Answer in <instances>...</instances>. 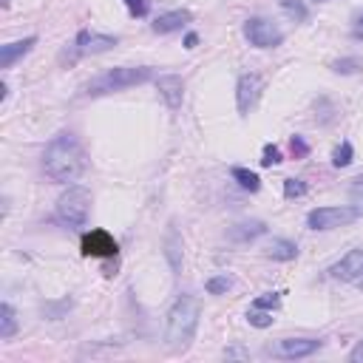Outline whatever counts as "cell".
Masks as SVG:
<instances>
[{
    "mask_svg": "<svg viewBox=\"0 0 363 363\" xmlns=\"http://www.w3.org/2000/svg\"><path fill=\"white\" fill-rule=\"evenodd\" d=\"M284 156H281V147L278 145H264L261 150V167H272V164H281Z\"/></svg>",
    "mask_w": 363,
    "mask_h": 363,
    "instance_id": "cell-22",
    "label": "cell"
},
{
    "mask_svg": "<svg viewBox=\"0 0 363 363\" xmlns=\"http://www.w3.org/2000/svg\"><path fill=\"white\" fill-rule=\"evenodd\" d=\"M153 79V68L150 65H139V68H111L105 74H99L96 79H91L85 85V94L91 96H99V94H111V91H122V88H130V85H142Z\"/></svg>",
    "mask_w": 363,
    "mask_h": 363,
    "instance_id": "cell-3",
    "label": "cell"
},
{
    "mask_svg": "<svg viewBox=\"0 0 363 363\" xmlns=\"http://www.w3.org/2000/svg\"><path fill=\"white\" fill-rule=\"evenodd\" d=\"M190 20H193V14H190L187 9H176V11H167V14H159V17L153 20V31H156V34H170V31L184 28Z\"/></svg>",
    "mask_w": 363,
    "mask_h": 363,
    "instance_id": "cell-13",
    "label": "cell"
},
{
    "mask_svg": "<svg viewBox=\"0 0 363 363\" xmlns=\"http://www.w3.org/2000/svg\"><path fill=\"white\" fill-rule=\"evenodd\" d=\"M320 349V340H312V337H284L278 340L275 346H269V352L275 357H284V360H295V357H309Z\"/></svg>",
    "mask_w": 363,
    "mask_h": 363,
    "instance_id": "cell-8",
    "label": "cell"
},
{
    "mask_svg": "<svg viewBox=\"0 0 363 363\" xmlns=\"http://www.w3.org/2000/svg\"><path fill=\"white\" fill-rule=\"evenodd\" d=\"M349 360H352V363H363V340L349 352Z\"/></svg>",
    "mask_w": 363,
    "mask_h": 363,
    "instance_id": "cell-32",
    "label": "cell"
},
{
    "mask_svg": "<svg viewBox=\"0 0 363 363\" xmlns=\"http://www.w3.org/2000/svg\"><path fill=\"white\" fill-rule=\"evenodd\" d=\"M204 286H207V292H210V295H224V292L233 286V281H230L227 275H213Z\"/></svg>",
    "mask_w": 363,
    "mask_h": 363,
    "instance_id": "cell-24",
    "label": "cell"
},
{
    "mask_svg": "<svg viewBox=\"0 0 363 363\" xmlns=\"http://www.w3.org/2000/svg\"><path fill=\"white\" fill-rule=\"evenodd\" d=\"M352 37H354V40H363V14L354 17V23H352Z\"/></svg>",
    "mask_w": 363,
    "mask_h": 363,
    "instance_id": "cell-31",
    "label": "cell"
},
{
    "mask_svg": "<svg viewBox=\"0 0 363 363\" xmlns=\"http://www.w3.org/2000/svg\"><path fill=\"white\" fill-rule=\"evenodd\" d=\"M261 77L258 74H241L238 77V85H235V102H238V113L241 116H247L250 111H252V105H255V99H258V94H261Z\"/></svg>",
    "mask_w": 363,
    "mask_h": 363,
    "instance_id": "cell-9",
    "label": "cell"
},
{
    "mask_svg": "<svg viewBox=\"0 0 363 363\" xmlns=\"http://www.w3.org/2000/svg\"><path fill=\"white\" fill-rule=\"evenodd\" d=\"M196 326H199V301L193 295L176 298V303L167 312V329H164L167 349L184 352L190 346V340L196 337Z\"/></svg>",
    "mask_w": 363,
    "mask_h": 363,
    "instance_id": "cell-2",
    "label": "cell"
},
{
    "mask_svg": "<svg viewBox=\"0 0 363 363\" xmlns=\"http://www.w3.org/2000/svg\"><path fill=\"white\" fill-rule=\"evenodd\" d=\"M267 255L275 261H292L298 255V244L289 238H272V244L267 247Z\"/></svg>",
    "mask_w": 363,
    "mask_h": 363,
    "instance_id": "cell-16",
    "label": "cell"
},
{
    "mask_svg": "<svg viewBox=\"0 0 363 363\" xmlns=\"http://www.w3.org/2000/svg\"><path fill=\"white\" fill-rule=\"evenodd\" d=\"M167 258H170V267L173 269H179V241H176V230H170L167 233Z\"/></svg>",
    "mask_w": 363,
    "mask_h": 363,
    "instance_id": "cell-27",
    "label": "cell"
},
{
    "mask_svg": "<svg viewBox=\"0 0 363 363\" xmlns=\"http://www.w3.org/2000/svg\"><path fill=\"white\" fill-rule=\"evenodd\" d=\"M247 320L255 326V329H267V326H272V312L269 309H250L247 312Z\"/></svg>",
    "mask_w": 363,
    "mask_h": 363,
    "instance_id": "cell-21",
    "label": "cell"
},
{
    "mask_svg": "<svg viewBox=\"0 0 363 363\" xmlns=\"http://www.w3.org/2000/svg\"><path fill=\"white\" fill-rule=\"evenodd\" d=\"M278 303H281V295L278 292H264V295H258L255 301H252V306L255 309H278Z\"/></svg>",
    "mask_w": 363,
    "mask_h": 363,
    "instance_id": "cell-26",
    "label": "cell"
},
{
    "mask_svg": "<svg viewBox=\"0 0 363 363\" xmlns=\"http://www.w3.org/2000/svg\"><path fill=\"white\" fill-rule=\"evenodd\" d=\"M45 176L54 182H77L85 170V150L74 133H57L43 153Z\"/></svg>",
    "mask_w": 363,
    "mask_h": 363,
    "instance_id": "cell-1",
    "label": "cell"
},
{
    "mask_svg": "<svg viewBox=\"0 0 363 363\" xmlns=\"http://www.w3.org/2000/svg\"><path fill=\"white\" fill-rule=\"evenodd\" d=\"M196 43H199V34H193V31H190V34L184 37V48H196Z\"/></svg>",
    "mask_w": 363,
    "mask_h": 363,
    "instance_id": "cell-33",
    "label": "cell"
},
{
    "mask_svg": "<svg viewBox=\"0 0 363 363\" xmlns=\"http://www.w3.org/2000/svg\"><path fill=\"white\" fill-rule=\"evenodd\" d=\"M289 150H292L295 159H303V156H309V142L303 136H292L289 139Z\"/></svg>",
    "mask_w": 363,
    "mask_h": 363,
    "instance_id": "cell-28",
    "label": "cell"
},
{
    "mask_svg": "<svg viewBox=\"0 0 363 363\" xmlns=\"http://www.w3.org/2000/svg\"><path fill=\"white\" fill-rule=\"evenodd\" d=\"M244 37L255 48H275L284 43V31L272 20H264V17H250L244 23Z\"/></svg>",
    "mask_w": 363,
    "mask_h": 363,
    "instance_id": "cell-6",
    "label": "cell"
},
{
    "mask_svg": "<svg viewBox=\"0 0 363 363\" xmlns=\"http://www.w3.org/2000/svg\"><path fill=\"white\" fill-rule=\"evenodd\" d=\"M281 9H284L295 23H303V20L309 17V9H306L303 0H281Z\"/></svg>",
    "mask_w": 363,
    "mask_h": 363,
    "instance_id": "cell-20",
    "label": "cell"
},
{
    "mask_svg": "<svg viewBox=\"0 0 363 363\" xmlns=\"http://www.w3.org/2000/svg\"><path fill=\"white\" fill-rule=\"evenodd\" d=\"M352 159H354V147H352V142H340V145L335 147V153H332V164H335V167H349Z\"/></svg>",
    "mask_w": 363,
    "mask_h": 363,
    "instance_id": "cell-19",
    "label": "cell"
},
{
    "mask_svg": "<svg viewBox=\"0 0 363 363\" xmlns=\"http://www.w3.org/2000/svg\"><path fill=\"white\" fill-rule=\"evenodd\" d=\"M34 43H37V37H26V40H14V43L0 45V68H11L20 57H26L31 51Z\"/></svg>",
    "mask_w": 363,
    "mask_h": 363,
    "instance_id": "cell-14",
    "label": "cell"
},
{
    "mask_svg": "<svg viewBox=\"0 0 363 363\" xmlns=\"http://www.w3.org/2000/svg\"><path fill=\"white\" fill-rule=\"evenodd\" d=\"M156 91H159V96L164 99V105L170 111H179L182 108V99H184V82H182V77H176V74L159 77L156 79Z\"/></svg>",
    "mask_w": 363,
    "mask_h": 363,
    "instance_id": "cell-12",
    "label": "cell"
},
{
    "mask_svg": "<svg viewBox=\"0 0 363 363\" xmlns=\"http://www.w3.org/2000/svg\"><path fill=\"white\" fill-rule=\"evenodd\" d=\"M230 176L238 182V187H244V190H250V193H255V190L261 187V179H258L252 170H247V167H233Z\"/></svg>",
    "mask_w": 363,
    "mask_h": 363,
    "instance_id": "cell-18",
    "label": "cell"
},
{
    "mask_svg": "<svg viewBox=\"0 0 363 363\" xmlns=\"http://www.w3.org/2000/svg\"><path fill=\"white\" fill-rule=\"evenodd\" d=\"M74 45H77V54H102V51H111L113 45H116V37H111V34H99V31H79L77 34V40H74Z\"/></svg>",
    "mask_w": 363,
    "mask_h": 363,
    "instance_id": "cell-11",
    "label": "cell"
},
{
    "mask_svg": "<svg viewBox=\"0 0 363 363\" xmlns=\"http://www.w3.org/2000/svg\"><path fill=\"white\" fill-rule=\"evenodd\" d=\"M79 250H82V255H91V258H113L119 247L108 230H91L82 235Z\"/></svg>",
    "mask_w": 363,
    "mask_h": 363,
    "instance_id": "cell-7",
    "label": "cell"
},
{
    "mask_svg": "<svg viewBox=\"0 0 363 363\" xmlns=\"http://www.w3.org/2000/svg\"><path fill=\"white\" fill-rule=\"evenodd\" d=\"M329 275L337 278V281H360L363 278V250H349L337 264L329 267Z\"/></svg>",
    "mask_w": 363,
    "mask_h": 363,
    "instance_id": "cell-10",
    "label": "cell"
},
{
    "mask_svg": "<svg viewBox=\"0 0 363 363\" xmlns=\"http://www.w3.org/2000/svg\"><path fill=\"white\" fill-rule=\"evenodd\" d=\"M349 199H352V204L363 213V173L352 179V184H349Z\"/></svg>",
    "mask_w": 363,
    "mask_h": 363,
    "instance_id": "cell-25",
    "label": "cell"
},
{
    "mask_svg": "<svg viewBox=\"0 0 363 363\" xmlns=\"http://www.w3.org/2000/svg\"><path fill=\"white\" fill-rule=\"evenodd\" d=\"M360 216V210L354 204H340V207H315L306 216V227L309 230H335L343 224H352Z\"/></svg>",
    "mask_w": 363,
    "mask_h": 363,
    "instance_id": "cell-5",
    "label": "cell"
},
{
    "mask_svg": "<svg viewBox=\"0 0 363 363\" xmlns=\"http://www.w3.org/2000/svg\"><path fill=\"white\" fill-rule=\"evenodd\" d=\"M267 233V224L264 221H241V224H235V227H230V238L233 241H238V244H244V241H252V238H258V235H264Z\"/></svg>",
    "mask_w": 363,
    "mask_h": 363,
    "instance_id": "cell-15",
    "label": "cell"
},
{
    "mask_svg": "<svg viewBox=\"0 0 363 363\" xmlns=\"http://www.w3.org/2000/svg\"><path fill=\"white\" fill-rule=\"evenodd\" d=\"M284 196H286V199H301V196H306V182H303V179H284Z\"/></svg>",
    "mask_w": 363,
    "mask_h": 363,
    "instance_id": "cell-23",
    "label": "cell"
},
{
    "mask_svg": "<svg viewBox=\"0 0 363 363\" xmlns=\"http://www.w3.org/2000/svg\"><path fill=\"white\" fill-rule=\"evenodd\" d=\"M312 3H326V0H312Z\"/></svg>",
    "mask_w": 363,
    "mask_h": 363,
    "instance_id": "cell-34",
    "label": "cell"
},
{
    "mask_svg": "<svg viewBox=\"0 0 363 363\" xmlns=\"http://www.w3.org/2000/svg\"><path fill=\"white\" fill-rule=\"evenodd\" d=\"M125 6L130 11V17H147V11H150V0H125Z\"/></svg>",
    "mask_w": 363,
    "mask_h": 363,
    "instance_id": "cell-29",
    "label": "cell"
},
{
    "mask_svg": "<svg viewBox=\"0 0 363 363\" xmlns=\"http://www.w3.org/2000/svg\"><path fill=\"white\" fill-rule=\"evenodd\" d=\"M17 332V315H14V306L9 301L0 303V340H9L11 335Z\"/></svg>",
    "mask_w": 363,
    "mask_h": 363,
    "instance_id": "cell-17",
    "label": "cell"
},
{
    "mask_svg": "<svg viewBox=\"0 0 363 363\" xmlns=\"http://www.w3.org/2000/svg\"><path fill=\"white\" fill-rule=\"evenodd\" d=\"M332 68H335L337 74H354V71L360 68V62H357L354 57H349V60H335V62H332Z\"/></svg>",
    "mask_w": 363,
    "mask_h": 363,
    "instance_id": "cell-30",
    "label": "cell"
},
{
    "mask_svg": "<svg viewBox=\"0 0 363 363\" xmlns=\"http://www.w3.org/2000/svg\"><path fill=\"white\" fill-rule=\"evenodd\" d=\"M88 213H91V190L85 184H71L57 199V216L71 227H82L88 221Z\"/></svg>",
    "mask_w": 363,
    "mask_h": 363,
    "instance_id": "cell-4",
    "label": "cell"
}]
</instances>
